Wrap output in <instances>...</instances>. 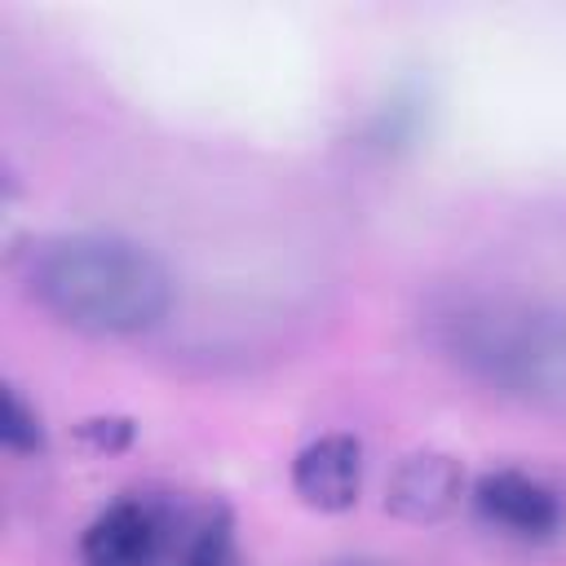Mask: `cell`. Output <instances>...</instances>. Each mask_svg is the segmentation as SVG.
Wrapping results in <instances>:
<instances>
[{"instance_id": "6da1fadb", "label": "cell", "mask_w": 566, "mask_h": 566, "mask_svg": "<svg viewBox=\"0 0 566 566\" xmlns=\"http://www.w3.org/2000/svg\"><path fill=\"white\" fill-rule=\"evenodd\" d=\"M27 283L66 327L93 336H133L172 305V279L155 252L119 234H57L31 252Z\"/></svg>"}, {"instance_id": "52a82bcc", "label": "cell", "mask_w": 566, "mask_h": 566, "mask_svg": "<svg viewBox=\"0 0 566 566\" xmlns=\"http://www.w3.org/2000/svg\"><path fill=\"white\" fill-rule=\"evenodd\" d=\"M177 566H239V553H234V517L230 509H212L195 535L186 539Z\"/></svg>"}, {"instance_id": "277c9868", "label": "cell", "mask_w": 566, "mask_h": 566, "mask_svg": "<svg viewBox=\"0 0 566 566\" xmlns=\"http://www.w3.org/2000/svg\"><path fill=\"white\" fill-rule=\"evenodd\" d=\"M292 491L318 513H345L363 491V442L354 433H323L292 460Z\"/></svg>"}, {"instance_id": "7a4b0ae2", "label": "cell", "mask_w": 566, "mask_h": 566, "mask_svg": "<svg viewBox=\"0 0 566 566\" xmlns=\"http://www.w3.org/2000/svg\"><path fill=\"white\" fill-rule=\"evenodd\" d=\"M442 354L486 389L513 398L566 394V310L539 296L491 292L455 301L438 323Z\"/></svg>"}, {"instance_id": "3957f363", "label": "cell", "mask_w": 566, "mask_h": 566, "mask_svg": "<svg viewBox=\"0 0 566 566\" xmlns=\"http://www.w3.org/2000/svg\"><path fill=\"white\" fill-rule=\"evenodd\" d=\"M469 500H473L478 517L491 531H500L509 539H522V544L553 539L562 531V522H566L562 495L548 482H539V478H531L522 469H491V473H482L473 482Z\"/></svg>"}, {"instance_id": "9c48e42d", "label": "cell", "mask_w": 566, "mask_h": 566, "mask_svg": "<svg viewBox=\"0 0 566 566\" xmlns=\"http://www.w3.org/2000/svg\"><path fill=\"white\" fill-rule=\"evenodd\" d=\"M80 438L93 447V451H124L133 442V424L119 420V416H102V420H84L80 424Z\"/></svg>"}, {"instance_id": "5b68a950", "label": "cell", "mask_w": 566, "mask_h": 566, "mask_svg": "<svg viewBox=\"0 0 566 566\" xmlns=\"http://www.w3.org/2000/svg\"><path fill=\"white\" fill-rule=\"evenodd\" d=\"M460 491H464V469L455 455L447 451H416V455H402L389 486H385V509L402 522H442L455 504H460Z\"/></svg>"}, {"instance_id": "ba28073f", "label": "cell", "mask_w": 566, "mask_h": 566, "mask_svg": "<svg viewBox=\"0 0 566 566\" xmlns=\"http://www.w3.org/2000/svg\"><path fill=\"white\" fill-rule=\"evenodd\" d=\"M0 442H4V451H13V455H35V451H44V424H40L35 407H31L13 385H9L4 398H0Z\"/></svg>"}, {"instance_id": "8992f818", "label": "cell", "mask_w": 566, "mask_h": 566, "mask_svg": "<svg viewBox=\"0 0 566 566\" xmlns=\"http://www.w3.org/2000/svg\"><path fill=\"white\" fill-rule=\"evenodd\" d=\"M164 544V522L142 500H115L106 504L80 539L84 566H150Z\"/></svg>"}]
</instances>
